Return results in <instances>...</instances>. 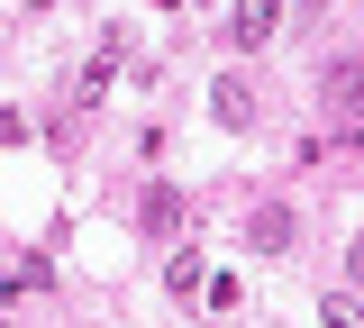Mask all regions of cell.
I'll return each mask as SVG.
<instances>
[{"instance_id":"cell-1","label":"cell","mask_w":364,"mask_h":328,"mask_svg":"<svg viewBox=\"0 0 364 328\" xmlns=\"http://www.w3.org/2000/svg\"><path fill=\"white\" fill-rule=\"evenodd\" d=\"M119 64H128V37H119V28H109V37H100V55H91L82 73H73V110H91V100L109 92V73H119Z\"/></svg>"},{"instance_id":"cell-2","label":"cell","mask_w":364,"mask_h":328,"mask_svg":"<svg viewBox=\"0 0 364 328\" xmlns=\"http://www.w3.org/2000/svg\"><path fill=\"white\" fill-rule=\"evenodd\" d=\"M318 92H328V110H337V119H355V128H364V55H337Z\"/></svg>"},{"instance_id":"cell-3","label":"cell","mask_w":364,"mask_h":328,"mask_svg":"<svg viewBox=\"0 0 364 328\" xmlns=\"http://www.w3.org/2000/svg\"><path fill=\"white\" fill-rule=\"evenodd\" d=\"M273 18H282V0H237L228 37H237V46H264V37H273Z\"/></svg>"},{"instance_id":"cell-4","label":"cell","mask_w":364,"mask_h":328,"mask_svg":"<svg viewBox=\"0 0 364 328\" xmlns=\"http://www.w3.org/2000/svg\"><path fill=\"white\" fill-rule=\"evenodd\" d=\"M210 110H219V128H246V119H255V92H246V83H219Z\"/></svg>"},{"instance_id":"cell-5","label":"cell","mask_w":364,"mask_h":328,"mask_svg":"<svg viewBox=\"0 0 364 328\" xmlns=\"http://www.w3.org/2000/svg\"><path fill=\"white\" fill-rule=\"evenodd\" d=\"M164 282H173V292H210V274H200V255H191V246H173V265H164Z\"/></svg>"},{"instance_id":"cell-6","label":"cell","mask_w":364,"mask_h":328,"mask_svg":"<svg viewBox=\"0 0 364 328\" xmlns=\"http://www.w3.org/2000/svg\"><path fill=\"white\" fill-rule=\"evenodd\" d=\"M282 237H291V219H282V210H255V246H273V255H282Z\"/></svg>"},{"instance_id":"cell-7","label":"cell","mask_w":364,"mask_h":328,"mask_svg":"<svg viewBox=\"0 0 364 328\" xmlns=\"http://www.w3.org/2000/svg\"><path fill=\"white\" fill-rule=\"evenodd\" d=\"M346 274H355V282H364V237H355V246H346Z\"/></svg>"}]
</instances>
